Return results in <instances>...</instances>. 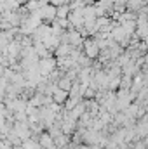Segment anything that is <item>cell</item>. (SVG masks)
Here are the masks:
<instances>
[{
    "instance_id": "cell-1",
    "label": "cell",
    "mask_w": 148,
    "mask_h": 149,
    "mask_svg": "<svg viewBox=\"0 0 148 149\" xmlns=\"http://www.w3.org/2000/svg\"><path fill=\"white\" fill-rule=\"evenodd\" d=\"M98 52H99V47H96V43H92V42H87V45H85V56L91 59V57H96Z\"/></svg>"
},
{
    "instance_id": "cell-2",
    "label": "cell",
    "mask_w": 148,
    "mask_h": 149,
    "mask_svg": "<svg viewBox=\"0 0 148 149\" xmlns=\"http://www.w3.org/2000/svg\"><path fill=\"white\" fill-rule=\"evenodd\" d=\"M52 99H54L56 102H66V99H68V92L56 88V90L52 92Z\"/></svg>"
},
{
    "instance_id": "cell-3",
    "label": "cell",
    "mask_w": 148,
    "mask_h": 149,
    "mask_svg": "<svg viewBox=\"0 0 148 149\" xmlns=\"http://www.w3.org/2000/svg\"><path fill=\"white\" fill-rule=\"evenodd\" d=\"M72 80L68 78V76H65V78H61L59 81H58V88L59 90H65V92H70V88H72Z\"/></svg>"
}]
</instances>
